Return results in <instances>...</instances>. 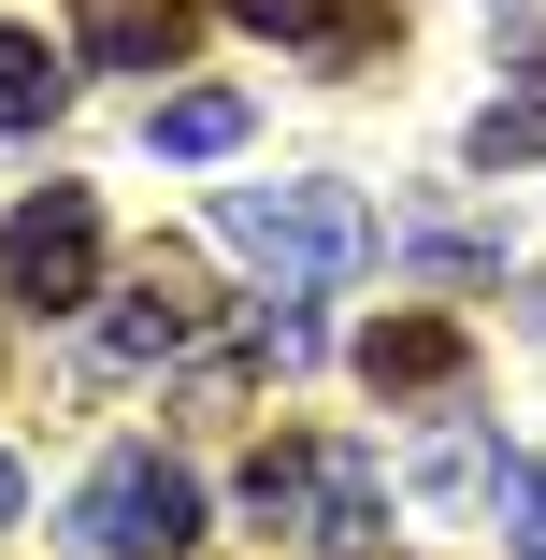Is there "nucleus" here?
Listing matches in <instances>:
<instances>
[{
  "label": "nucleus",
  "instance_id": "ddd939ff",
  "mask_svg": "<svg viewBox=\"0 0 546 560\" xmlns=\"http://www.w3.org/2000/svg\"><path fill=\"white\" fill-rule=\"evenodd\" d=\"M503 532H518V560H546V475L532 460H503Z\"/></svg>",
  "mask_w": 546,
  "mask_h": 560
},
{
  "label": "nucleus",
  "instance_id": "2eb2a0df",
  "mask_svg": "<svg viewBox=\"0 0 546 560\" xmlns=\"http://www.w3.org/2000/svg\"><path fill=\"white\" fill-rule=\"evenodd\" d=\"M15 503H30V475H15V460H0V517H15Z\"/></svg>",
  "mask_w": 546,
  "mask_h": 560
},
{
  "label": "nucleus",
  "instance_id": "39448f33",
  "mask_svg": "<svg viewBox=\"0 0 546 560\" xmlns=\"http://www.w3.org/2000/svg\"><path fill=\"white\" fill-rule=\"evenodd\" d=\"M0 302H30V316L101 302V201L86 187H30L0 215Z\"/></svg>",
  "mask_w": 546,
  "mask_h": 560
},
{
  "label": "nucleus",
  "instance_id": "1a4fd4ad",
  "mask_svg": "<svg viewBox=\"0 0 546 560\" xmlns=\"http://www.w3.org/2000/svg\"><path fill=\"white\" fill-rule=\"evenodd\" d=\"M144 130H159V159H231L245 144V86H173Z\"/></svg>",
  "mask_w": 546,
  "mask_h": 560
},
{
  "label": "nucleus",
  "instance_id": "f03ea898",
  "mask_svg": "<svg viewBox=\"0 0 546 560\" xmlns=\"http://www.w3.org/2000/svg\"><path fill=\"white\" fill-rule=\"evenodd\" d=\"M216 231H231L274 288H346V273L374 259V201L332 187V173H288V187H231V201H216Z\"/></svg>",
  "mask_w": 546,
  "mask_h": 560
},
{
  "label": "nucleus",
  "instance_id": "0eeeda50",
  "mask_svg": "<svg viewBox=\"0 0 546 560\" xmlns=\"http://www.w3.org/2000/svg\"><path fill=\"white\" fill-rule=\"evenodd\" d=\"M187 44H201V0H86L72 15V58L101 72H187Z\"/></svg>",
  "mask_w": 546,
  "mask_h": 560
},
{
  "label": "nucleus",
  "instance_id": "9d476101",
  "mask_svg": "<svg viewBox=\"0 0 546 560\" xmlns=\"http://www.w3.org/2000/svg\"><path fill=\"white\" fill-rule=\"evenodd\" d=\"M461 159H475V173H532V159H546V86H532V101H489V116L461 130Z\"/></svg>",
  "mask_w": 546,
  "mask_h": 560
},
{
  "label": "nucleus",
  "instance_id": "9b49d317",
  "mask_svg": "<svg viewBox=\"0 0 546 560\" xmlns=\"http://www.w3.org/2000/svg\"><path fill=\"white\" fill-rule=\"evenodd\" d=\"M374 58H403V15H388V0H346L332 44H316V72H374Z\"/></svg>",
  "mask_w": 546,
  "mask_h": 560
},
{
  "label": "nucleus",
  "instance_id": "f8f14e48",
  "mask_svg": "<svg viewBox=\"0 0 546 560\" xmlns=\"http://www.w3.org/2000/svg\"><path fill=\"white\" fill-rule=\"evenodd\" d=\"M231 15H245V30H274V44H302V58H316V44H332V15H346V0H231Z\"/></svg>",
  "mask_w": 546,
  "mask_h": 560
},
{
  "label": "nucleus",
  "instance_id": "7ed1b4c3",
  "mask_svg": "<svg viewBox=\"0 0 546 560\" xmlns=\"http://www.w3.org/2000/svg\"><path fill=\"white\" fill-rule=\"evenodd\" d=\"M201 346H216V288H201V259H187V245H159L116 302H101L86 374H187Z\"/></svg>",
  "mask_w": 546,
  "mask_h": 560
},
{
  "label": "nucleus",
  "instance_id": "f257e3e1",
  "mask_svg": "<svg viewBox=\"0 0 546 560\" xmlns=\"http://www.w3.org/2000/svg\"><path fill=\"white\" fill-rule=\"evenodd\" d=\"M245 517L346 560V546L388 532V475H374V445H346V431H274L259 460H245Z\"/></svg>",
  "mask_w": 546,
  "mask_h": 560
},
{
  "label": "nucleus",
  "instance_id": "4468645a",
  "mask_svg": "<svg viewBox=\"0 0 546 560\" xmlns=\"http://www.w3.org/2000/svg\"><path fill=\"white\" fill-rule=\"evenodd\" d=\"M403 245H417L431 273H503V245H489V231H403Z\"/></svg>",
  "mask_w": 546,
  "mask_h": 560
},
{
  "label": "nucleus",
  "instance_id": "dca6fc26",
  "mask_svg": "<svg viewBox=\"0 0 546 560\" xmlns=\"http://www.w3.org/2000/svg\"><path fill=\"white\" fill-rule=\"evenodd\" d=\"M346 560H388V546H346Z\"/></svg>",
  "mask_w": 546,
  "mask_h": 560
},
{
  "label": "nucleus",
  "instance_id": "20e7f679",
  "mask_svg": "<svg viewBox=\"0 0 546 560\" xmlns=\"http://www.w3.org/2000/svg\"><path fill=\"white\" fill-rule=\"evenodd\" d=\"M72 532H86L101 560H187V546H201V475L159 460V445H116V460L86 475Z\"/></svg>",
  "mask_w": 546,
  "mask_h": 560
},
{
  "label": "nucleus",
  "instance_id": "6e6552de",
  "mask_svg": "<svg viewBox=\"0 0 546 560\" xmlns=\"http://www.w3.org/2000/svg\"><path fill=\"white\" fill-rule=\"evenodd\" d=\"M72 116V58L44 30H0V130H58Z\"/></svg>",
  "mask_w": 546,
  "mask_h": 560
},
{
  "label": "nucleus",
  "instance_id": "423d86ee",
  "mask_svg": "<svg viewBox=\"0 0 546 560\" xmlns=\"http://www.w3.org/2000/svg\"><path fill=\"white\" fill-rule=\"evenodd\" d=\"M461 374H475L461 316H374V330H360V388H374V402H446Z\"/></svg>",
  "mask_w": 546,
  "mask_h": 560
}]
</instances>
